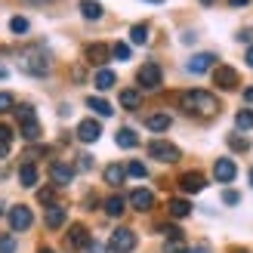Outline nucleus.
Returning <instances> with one entry per match:
<instances>
[{"label": "nucleus", "mask_w": 253, "mask_h": 253, "mask_svg": "<svg viewBox=\"0 0 253 253\" xmlns=\"http://www.w3.org/2000/svg\"><path fill=\"white\" fill-rule=\"evenodd\" d=\"M179 105H182L185 111H192V115H204V118H210V115H216V111H219L216 96H210V93H204V90L182 93V96H179Z\"/></svg>", "instance_id": "obj_1"}, {"label": "nucleus", "mask_w": 253, "mask_h": 253, "mask_svg": "<svg viewBox=\"0 0 253 253\" xmlns=\"http://www.w3.org/2000/svg\"><path fill=\"white\" fill-rule=\"evenodd\" d=\"M19 65H22V71L43 78V74H49V53H46L43 46H28V49L19 56Z\"/></svg>", "instance_id": "obj_2"}, {"label": "nucleus", "mask_w": 253, "mask_h": 253, "mask_svg": "<svg viewBox=\"0 0 253 253\" xmlns=\"http://www.w3.org/2000/svg\"><path fill=\"white\" fill-rule=\"evenodd\" d=\"M16 118H19V124H22V139H28V142L41 139V124H37L31 105H22V108L16 111Z\"/></svg>", "instance_id": "obj_3"}, {"label": "nucleus", "mask_w": 253, "mask_h": 253, "mask_svg": "<svg viewBox=\"0 0 253 253\" xmlns=\"http://www.w3.org/2000/svg\"><path fill=\"white\" fill-rule=\"evenodd\" d=\"M108 250H111V253H133V250H136V235H133L130 229L111 232V238H108Z\"/></svg>", "instance_id": "obj_4"}, {"label": "nucleus", "mask_w": 253, "mask_h": 253, "mask_svg": "<svg viewBox=\"0 0 253 253\" xmlns=\"http://www.w3.org/2000/svg\"><path fill=\"white\" fill-rule=\"evenodd\" d=\"M148 155L155 158V161L173 164V161H179V148L170 145V142H164V139H151V142H148Z\"/></svg>", "instance_id": "obj_5"}, {"label": "nucleus", "mask_w": 253, "mask_h": 253, "mask_svg": "<svg viewBox=\"0 0 253 253\" xmlns=\"http://www.w3.org/2000/svg\"><path fill=\"white\" fill-rule=\"evenodd\" d=\"M136 78H139V84H142L145 90H158L161 81H164V74H161V65H158V62H145V65L139 68Z\"/></svg>", "instance_id": "obj_6"}, {"label": "nucleus", "mask_w": 253, "mask_h": 253, "mask_svg": "<svg viewBox=\"0 0 253 253\" xmlns=\"http://www.w3.org/2000/svg\"><path fill=\"white\" fill-rule=\"evenodd\" d=\"M9 229L12 232H25V229H31V222H34V216H31V210L25 207V204H16L9 210Z\"/></svg>", "instance_id": "obj_7"}, {"label": "nucleus", "mask_w": 253, "mask_h": 253, "mask_svg": "<svg viewBox=\"0 0 253 253\" xmlns=\"http://www.w3.org/2000/svg\"><path fill=\"white\" fill-rule=\"evenodd\" d=\"M213 84H216L219 90H235L238 86V71L229 68V65H216L213 68Z\"/></svg>", "instance_id": "obj_8"}, {"label": "nucleus", "mask_w": 253, "mask_h": 253, "mask_svg": "<svg viewBox=\"0 0 253 253\" xmlns=\"http://www.w3.org/2000/svg\"><path fill=\"white\" fill-rule=\"evenodd\" d=\"M65 247H68V250H84V247H90V235H86V229H84L81 222H78V225H71V229H68Z\"/></svg>", "instance_id": "obj_9"}, {"label": "nucleus", "mask_w": 253, "mask_h": 253, "mask_svg": "<svg viewBox=\"0 0 253 253\" xmlns=\"http://www.w3.org/2000/svg\"><path fill=\"white\" fill-rule=\"evenodd\" d=\"M204 185H207V179L201 173H182L179 176V188L185 195H198V192H204Z\"/></svg>", "instance_id": "obj_10"}, {"label": "nucleus", "mask_w": 253, "mask_h": 253, "mask_svg": "<svg viewBox=\"0 0 253 253\" xmlns=\"http://www.w3.org/2000/svg\"><path fill=\"white\" fill-rule=\"evenodd\" d=\"M99 136H102V126H99V121L86 118V121L78 124V139H81V142H96Z\"/></svg>", "instance_id": "obj_11"}, {"label": "nucleus", "mask_w": 253, "mask_h": 253, "mask_svg": "<svg viewBox=\"0 0 253 253\" xmlns=\"http://www.w3.org/2000/svg\"><path fill=\"white\" fill-rule=\"evenodd\" d=\"M213 176H216L219 182H232L235 176H238V167H235V161H229V158H219L216 164H213Z\"/></svg>", "instance_id": "obj_12"}, {"label": "nucleus", "mask_w": 253, "mask_h": 253, "mask_svg": "<svg viewBox=\"0 0 253 253\" xmlns=\"http://www.w3.org/2000/svg\"><path fill=\"white\" fill-rule=\"evenodd\" d=\"M49 176H53L56 185H71V179H74V167H71V164L56 161L53 167H49Z\"/></svg>", "instance_id": "obj_13"}, {"label": "nucleus", "mask_w": 253, "mask_h": 253, "mask_svg": "<svg viewBox=\"0 0 253 253\" xmlns=\"http://www.w3.org/2000/svg\"><path fill=\"white\" fill-rule=\"evenodd\" d=\"M213 62H216V56H213V53H198V56H192V59H188V71H192V74H204V71H210L213 68Z\"/></svg>", "instance_id": "obj_14"}, {"label": "nucleus", "mask_w": 253, "mask_h": 253, "mask_svg": "<svg viewBox=\"0 0 253 253\" xmlns=\"http://www.w3.org/2000/svg\"><path fill=\"white\" fill-rule=\"evenodd\" d=\"M43 219H46V229H62V225H65V219H68V210L62 207V204H49Z\"/></svg>", "instance_id": "obj_15"}, {"label": "nucleus", "mask_w": 253, "mask_h": 253, "mask_svg": "<svg viewBox=\"0 0 253 253\" xmlns=\"http://www.w3.org/2000/svg\"><path fill=\"white\" fill-rule=\"evenodd\" d=\"M130 204H133L136 210L145 213V210H151V204H155V195H151L148 188H136V192L130 195Z\"/></svg>", "instance_id": "obj_16"}, {"label": "nucleus", "mask_w": 253, "mask_h": 253, "mask_svg": "<svg viewBox=\"0 0 253 253\" xmlns=\"http://www.w3.org/2000/svg\"><path fill=\"white\" fill-rule=\"evenodd\" d=\"M111 49L105 43H90L86 46V62H93V65H102V62H108Z\"/></svg>", "instance_id": "obj_17"}, {"label": "nucleus", "mask_w": 253, "mask_h": 253, "mask_svg": "<svg viewBox=\"0 0 253 253\" xmlns=\"http://www.w3.org/2000/svg\"><path fill=\"white\" fill-rule=\"evenodd\" d=\"M19 182H22L25 188H34V185H37V167H34V164L25 161L22 167H19Z\"/></svg>", "instance_id": "obj_18"}, {"label": "nucleus", "mask_w": 253, "mask_h": 253, "mask_svg": "<svg viewBox=\"0 0 253 253\" xmlns=\"http://www.w3.org/2000/svg\"><path fill=\"white\" fill-rule=\"evenodd\" d=\"M167 210H170L173 219H185L188 213H192V204H188V201H182V198H173L170 204H167Z\"/></svg>", "instance_id": "obj_19"}, {"label": "nucleus", "mask_w": 253, "mask_h": 253, "mask_svg": "<svg viewBox=\"0 0 253 253\" xmlns=\"http://www.w3.org/2000/svg\"><path fill=\"white\" fill-rule=\"evenodd\" d=\"M115 84H118L115 71H108V68H99L96 71V90H111Z\"/></svg>", "instance_id": "obj_20"}, {"label": "nucleus", "mask_w": 253, "mask_h": 253, "mask_svg": "<svg viewBox=\"0 0 253 253\" xmlns=\"http://www.w3.org/2000/svg\"><path fill=\"white\" fill-rule=\"evenodd\" d=\"M145 126L151 133H164V130H170V115H151L145 121Z\"/></svg>", "instance_id": "obj_21"}, {"label": "nucleus", "mask_w": 253, "mask_h": 253, "mask_svg": "<svg viewBox=\"0 0 253 253\" xmlns=\"http://www.w3.org/2000/svg\"><path fill=\"white\" fill-rule=\"evenodd\" d=\"M86 108H93L96 115H102V118H111V115H115V111H111V105L105 102V99H99V96H90V99H86Z\"/></svg>", "instance_id": "obj_22"}, {"label": "nucleus", "mask_w": 253, "mask_h": 253, "mask_svg": "<svg viewBox=\"0 0 253 253\" xmlns=\"http://www.w3.org/2000/svg\"><path fill=\"white\" fill-rule=\"evenodd\" d=\"M81 12H84V19H90V22H96V19H102V6L96 3V0H84L81 3Z\"/></svg>", "instance_id": "obj_23"}, {"label": "nucleus", "mask_w": 253, "mask_h": 253, "mask_svg": "<svg viewBox=\"0 0 253 253\" xmlns=\"http://www.w3.org/2000/svg\"><path fill=\"white\" fill-rule=\"evenodd\" d=\"M121 105H124L126 111H136L139 105H142V96H139L136 90H124V93H121Z\"/></svg>", "instance_id": "obj_24"}, {"label": "nucleus", "mask_w": 253, "mask_h": 253, "mask_svg": "<svg viewBox=\"0 0 253 253\" xmlns=\"http://www.w3.org/2000/svg\"><path fill=\"white\" fill-rule=\"evenodd\" d=\"M124 176H126V170L121 167V164H111V167H105V182H108V185H121Z\"/></svg>", "instance_id": "obj_25"}, {"label": "nucleus", "mask_w": 253, "mask_h": 253, "mask_svg": "<svg viewBox=\"0 0 253 253\" xmlns=\"http://www.w3.org/2000/svg\"><path fill=\"white\" fill-rule=\"evenodd\" d=\"M105 213H108V216H121V213H124V198L121 195H111L108 201H105Z\"/></svg>", "instance_id": "obj_26"}, {"label": "nucleus", "mask_w": 253, "mask_h": 253, "mask_svg": "<svg viewBox=\"0 0 253 253\" xmlns=\"http://www.w3.org/2000/svg\"><path fill=\"white\" fill-rule=\"evenodd\" d=\"M136 142H139V139H136V133L130 130V126L118 130V145H121V148H136Z\"/></svg>", "instance_id": "obj_27"}, {"label": "nucleus", "mask_w": 253, "mask_h": 253, "mask_svg": "<svg viewBox=\"0 0 253 253\" xmlns=\"http://www.w3.org/2000/svg\"><path fill=\"white\" fill-rule=\"evenodd\" d=\"M130 41H133L136 46L148 43V25H133V28H130Z\"/></svg>", "instance_id": "obj_28"}, {"label": "nucleus", "mask_w": 253, "mask_h": 253, "mask_svg": "<svg viewBox=\"0 0 253 253\" xmlns=\"http://www.w3.org/2000/svg\"><path fill=\"white\" fill-rule=\"evenodd\" d=\"M235 126H238V130H253V111H238V115H235Z\"/></svg>", "instance_id": "obj_29"}, {"label": "nucleus", "mask_w": 253, "mask_h": 253, "mask_svg": "<svg viewBox=\"0 0 253 253\" xmlns=\"http://www.w3.org/2000/svg\"><path fill=\"white\" fill-rule=\"evenodd\" d=\"M9 31L12 34H25V31H28V19H25V16H12L9 19Z\"/></svg>", "instance_id": "obj_30"}, {"label": "nucleus", "mask_w": 253, "mask_h": 253, "mask_svg": "<svg viewBox=\"0 0 253 253\" xmlns=\"http://www.w3.org/2000/svg\"><path fill=\"white\" fill-rule=\"evenodd\" d=\"M9 142H12V130H9L6 124H0V155H6Z\"/></svg>", "instance_id": "obj_31"}, {"label": "nucleus", "mask_w": 253, "mask_h": 253, "mask_svg": "<svg viewBox=\"0 0 253 253\" xmlns=\"http://www.w3.org/2000/svg\"><path fill=\"white\" fill-rule=\"evenodd\" d=\"M37 201L49 207V204H53V201H56V188H49V185H46V188H37Z\"/></svg>", "instance_id": "obj_32"}, {"label": "nucleus", "mask_w": 253, "mask_h": 253, "mask_svg": "<svg viewBox=\"0 0 253 253\" xmlns=\"http://www.w3.org/2000/svg\"><path fill=\"white\" fill-rule=\"evenodd\" d=\"M126 173H130V176H136V179H145V164H139V161H130V164H126Z\"/></svg>", "instance_id": "obj_33"}, {"label": "nucleus", "mask_w": 253, "mask_h": 253, "mask_svg": "<svg viewBox=\"0 0 253 253\" xmlns=\"http://www.w3.org/2000/svg\"><path fill=\"white\" fill-rule=\"evenodd\" d=\"M111 56H115L118 62H126V59H130V46H126V43H115V46H111Z\"/></svg>", "instance_id": "obj_34"}, {"label": "nucleus", "mask_w": 253, "mask_h": 253, "mask_svg": "<svg viewBox=\"0 0 253 253\" xmlns=\"http://www.w3.org/2000/svg\"><path fill=\"white\" fill-rule=\"evenodd\" d=\"M164 253H185V244H182V238H170V241L164 244Z\"/></svg>", "instance_id": "obj_35"}, {"label": "nucleus", "mask_w": 253, "mask_h": 253, "mask_svg": "<svg viewBox=\"0 0 253 253\" xmlns=\"http://www.w3.org/2000/svg\"><path fill=\"white\" fill-rule=\"evenodd\" d=\"M0 253H16V238L12 235H0Z\"/></svg>", "instance_id": "obj_36"}, {"label": "nucleus", "mask_w": 253, "mask_h": 253, "mask_svg": "<svg viewBox=\"0 0 253 253\" xmlns=\"http://www.w3.org/2000/svg\"><path fill=\"white\" fill-rule=\"evenodd\" d=\"M12 105H16L12 93H0V115H3V111H12Z\"/></svg>", "instance_id": "obj_37"}, {"label": "nucleus", "mask_w": 253, "mask_h": 253, "mask_svg": "<svg viewBox=\"0 0 253 253\" xmlns=\"http://www.w3.org/2000/svg\"><path fill=\"white\" fill-rule=\"evenodd\" d=\"M229 145H232L235 151H247V148H250V142H247V139H241V136H229Z\"/></svg>", "instance_id": "obj_38"}, {"label": "nucleus", "mask_w": 253, "mask_h": 253, "mask_svg": "<svg viewBox=\"0 0 253 253\" xmlns=\"http://www.w3.org/2000/svg\"><path fill=\"white\" fill-rule=\"evenodd\" d=\"M222 201H225V204H238L241 198H238V192H225V195H222Z\"/></svg>", "instance_id": "obj_39"}, {"label": "nucleus", "mask_w": 253, "mask_h": 253, "mask_svg": "<svg viewBox=\"0 0 253 253\" xmlns=\"http://www.w3.org/2000/svg\"><path fill=\"white\" fill-rule=\"evenodd\" d=\"M90 167H93V158L84 155V158H81V170H90Z\"/></svg>", "instance_id": "obj_40"}, {"label": "nucleus", "mask_w": 253, "mask_h": 253, "mask_svg": "<svg viewBox=\"0 0 253 253\" xmlns=\"http://www.w3.org/2000/svg\"><path fill=\"white\" fill-rule=\"evenodd\" d=\"M238 41H247V43H250V41H253V31H250V28L241 31V34H238Z\"/></svg>", "instance_id": "obj_41"}, {"label": "nucleus", "mask_w": 253, "mask_h": 253, "mask_svg": "<svg viewBox=\"0 0 253 253\" xmlns=\"http://www.w3.org/2000/svg\"><path fill=\"white\" fill-rule=\"evenodd\" d=\"M185 253H210V247L201 244V247H192V250H185Z\"/></svg>", "instance_id": "obj_42"}, {"label": "nucleus", "mask_w": 253, "mask_h": 253, "mask_svg": "<svg viewBox=\"0 0 253 253\" xmlns=\"http://www.w3.org/2000/svg\"><path fill=\"white\" fill-rule=\"evenodd\" d=\"M90 253H105V247H102V244H93V241H90Z\"/></svg>", "instance_id": "obj_43"}, {"label": "nucleus", "mask_w": 253, "mask_h": 253, "mask_svg": "<svg viewBox=\"0 0 253 253\" xmlns=\"http://www.w3.org/2000/svg\"><path fill=\"white\" fill-rule=\"evenodd\" d=\"M244 99H247V102H253V86H247V90H244Z\"/></svg>", "instance_id": "obj_44"}, {"label": "nucleus", "mask_w": 253, "mask_h": 253, "mask_svg": "<svg viewBox=\"0 0 253 253\" xmlns=\"http://www.w3.org/2000/svg\"><path fill=\"white\" fill-rule=\"evenodd\" d=\"M229 3H232V6H247L250 0H229Z\"/></svg>", "instance_id": "obj_45"}, {"label": "nucleus", "mask_w": 253, "mask_h": 253, "mask_svg": "<svg viewBox=\"0 0 253 253\" xmlns=\"http://www.w3.org/2000/svg\"><path fill=\"white\" fill-rule=\"evenodd\" d=\"M247 65H250V68H253V46H250V49H247Z\"/></svg>", "instance_id": "obj_46"}, {"label": "nucleus", "mask_w": 253, "mask_h": 253, "mask_svg": "<svg viewBox=\"0 0 253 253\" xmlns=\"http://www.w3.org/2000/svg\"><path fill=\"white\" fill-rule=\"evenodd\" d=\"M37 253H56L53 247H41V250H37Z\"/></svg>", "instance_id": "obj_47"}, {"label": "nucleus", "mask_w": 253, "mask_h": 253, "mask_svg": "<svg viewBox=\"0 0 253 253\" xmlns=\"http://www.w3.org/2000/svg\"><path fill=\"white\" fill-rule=\"evenodd\" d=\"M232 253H250V250H241V247H235V250H232Z\"/></svg>", "instance_id": "obj_48"}, {"label": "nucleus", "mask_w": 253, "mask_h": 253, "mask_svg": "<svg viewBox=\"0 0 253 253\" xmlns=\"http://www.w3.org/2000/svg\"><path fill=\"white\" fill-rule=\"evenodd\" d=\"M31 3H46V0H31Z\"/></svg>", "instance_id": "obj_49"}, {"label": "nucleus", "mask_w": 253, "mask_h": 253, "mask_svg": "<svg viewBox=\"0 0 253 253\" xmlns=\"http://www.w3.org/2000/svg\"><path fill=\"white\" fill-rule=\"evenodd\" d=\"M148 3H164V0H148Z\"/></svg>", "instance_id": "obj_50"}, {"label": "nucleus", "mask_w": 253, "mask_h": 253, "mask_svg": "<svg viewBox=\"0 0 253 253\" xmlns=\"http://www.w3.org/2000/svg\"><path fill=\"white\" fill-rule=\"evenodd\" d=\"M201 3H204V6H207V3H213V0H201Z\"/></svg>", "instance_id": "obj_51"}, {"label": "nucleus", "mask_w": 253, "mask_h": 253, "mask_svg": "<svg viewBox=\"0 0 253 253\" xmlns=\"http://www.w3.org/2000/svg\"><path fill=\"white\" fill-rule=\"evenodd\" d=\"M250 185H253V170H250Z\"/></svg>", "instance_id": "obj_52"}]
</instances>
